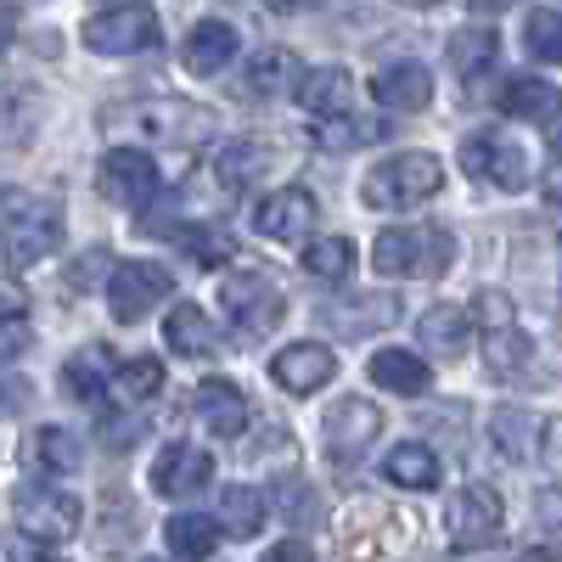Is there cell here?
Here are the masks:
<instances>
[{
    "label": "cell",
    "instance_id": "f907efd6",
    "mask_svg": "<svg viewBox=\"0 0 562 562\" xmlns=\"http://www.w3.org/2000/svg\"><path fill=\"white\" fill-rule=\"evenodd\" d=\"M259 7H270V12H304V7H315V0H259Z\"/></svg>",
    "mask_w": 562,
    "mask_h": 562
},
{
    "label": "cell",
    "instance_id": "d4e9b609",
    "mask_svg": "<svg viewBox=\"0 0 562 562\" xmlns=\"http://www.w3.org/2000/svg\"><path fill=\"white\" fill-rule=\"evenodd\" d=\"M270 169H276L270 140H225V147L214 153V180L225 186V192H243V186L265 180Z\"/></svg>",
    "mask_w": 562,
    "mask_h": 562
},
{
    "label": "cell",
    "instance_id": "d590c367",
    "mask_svg": "<svg viewBox=\"0 0 562 562\" xmlns=\"http://www.w3.org/2000/svg\"><path fill=\"white\" fill-rule=\"evenodd\" d=\"M484 349H490V371H495V378H524V371L535 366V344L518 333V326L484 333Z\"/></svg>",
    "mask_w": 562,
    "mask_h": 562
},
{
    "label": "cell",
    "instance_id": "e0dca14e",
    "mask_svg": "<svg viewBox=\"0 0 562 562\" xmlns=\"http://www.w3.org/2000/svg\"><path fill=\"white\" fill-rule=\"evenodd\" d=\"M237 29L231 23H220V18H203V23H192L186 29V40H180V63H186V74H198V79H214V74H225L231 68V57H237Z\"/></svg>",
    "mask_w": 562,
    "mask_h": 562
},
{
    "label": "cell",
    "instance_id": "f546056e",
    "mask_svg": "<svg viewBox=\"0 0 562 562\" xmlns=\"http://www.w3.org/2000/svg\"><path fill=\"white\" fill-rule=\"evenodd\" d=\"M113 366H119V360H113V349H108V344H85V349L63 366V389H68L74 400H85V405H90V400H97V394L108 389Z\"/></svg>",
    "mask_w": 562,
    "mask_h": 562
},
{
    "label": "cell",
    "instance_id": "d6986e66",
    "mask_svg": "<svg viewBox=\"0 0 562 562\" xmlns=\"http://www.w3.org/2000/svg\"><path fill=\"white\" fill-rule=\"evenodd\" d=\"M371 97H378V108L389 113H422L434 102V79L422 63H389L371 74Z\"/></svg>",
    "mask_w": 562,
    "mask_h": 562
},
{
    "label": "cell",
    "instance_id": "1f68e13d",
    "mask_svg": "<svg viewBox=\"0 0 562 562\" xmlns=\"http://www.w3.org/2000/svg\"><path fill=\"white\" fill-rule=\"evenodd\" d=\"M383 479L400 484V490H439V456L428 445H400L383 456Z\"/></svg>",
    "mask_w": 562,
    "mask_h": 562
},
{
    "label": "cell",
    "instance_id": "9c48e42d",
    "mask_svg": "<svg viewBox=\"0 0 562 562\" xmlns=\"http://www.w3.org/2000/svg\"><path fill=\"white\" fill-rule=\"evenodd\" d=\"M169 293H175V276L158 259H124L108 276V310L119 326H135L140 315H153Z\"/></svg>",
    "mask_w": 562,
    "mask_h": 562
},
{
    "label": "cell",
    "instance_id": "60d3db41",
    "mask_svg": "<svg viewBox=\"0 0 562 562\" xmlns=\"http://www.w3.org/2000/svg\"><path fill=\"white\" fill-rule=\"evenodd\" d=\"M467 321L484 326V333H501V326H518V310H512V299L501 288H484L473 304H467Z\"/></svg>",
    "mask_w": 562,
    "mask_h": 562
},
{
    "label": "cell",
    "instance_id": "c3c4849f",
    "mask_svg": "<svg viewBox=\"0 0 562 562\" xmlns=\"http://www.w3.org/2000/svg\"><path fill=\"white\" fill-rule=\"evenodd\" d=\"M102 265H108V254H102V248H97V254H85V259L74 265V288H85L90 276H102Z\"/></svg>",
    "mask_w": 562,
    "mask_h": 562
},
{
    "label": "cell",
    "instance_id": "ab89813d",
    "mask_svg": "<svg viewBox=\"0 0 562 562\" xmlns=\"http://www.w3.org/2000/svg\"><path fill=\"white\" fill-rule=\"evenodd\" d=\"M180 248L192 254L198 265H225V259H237V237H231V231H214V225L180 231Z\"/></svg>",
    "mask_w": 562,
    "mask_h": 562
},
{
    "label": "cell",
    "instance_id": "484cf974",
    "mask_svg": "<svg viewBox=\"0 0 562 562\" xmlns=\"http://www.w3.org/2000/svg\"><path fill=\"white\" fill-rule=\"evenodd\" d=\"M164 344L180 355V360H203L220 349V333H214V321L198 310V304H175L169 321H164Z\"/></svg>",
    "mask_w": 562,
    "mask_h": 562
},
{
    "label": "cell",
    "instance_id": "7c38bea8",
    "mask_svg": "<svg viewBox=\"0 0 562 562\" xmlns=\"http://www.w3.org/2000/svg\"><path fill=\"white\" fill-rule=\"evenodd\" d=\"M85 45L97 57H135L158 45V18L147 7H108L85 23Z\"/></svg>",
    "mask_w": 562,
    "mask_h": 562
},
{
    "label": "cell",
    "instance_id": "7bdbcfd3",
    "mask_svg": "<svg viewBox=\"0 0 562 562\" xmlns=\"http://www.w3.org/2000/svg\"><path fill=\"white\" fill-rule=\"evenodd\" d=\"M540 456H546V467L562 479V416H551V422H540Z\"/></svg>",
    "mask_w": 562,
    "mask_h": 562
},
{
    "label": "cell",
    "instance_id": "603a6c76",
    "mask_svg": "<svg viewBox=\"0 0 562 562\" xmlns=\"http://www.w3.org/2000/svg\"><path fill=\"white\" fill-rule=\"evenodd\" d=\"M366 378L378 383L383 394H405V400H416V394H428V389H434L428 360L411 355V349H378V355L366 360Z\"/></svg>",
    "mask_w": 562,
    "mask_h": 562
},
{
    "label": "cell",
    "instance_id": "74e56055",
    "mask_svg": "<svg viewBox=\"0 0 562 562\" xmlns=\"http://www.w3.org/2000/svg\"><path fill=\"white\" fill-rule=\"evenodd\" d=\"M304 276L315 281H349L355 276V243L349 237H321L304 248Z\"/></svg>",
    "mask_w": 562,
    "mask_h": 562
},
{
    "label": "cell",
    "instance_id": "ba28073f",
    "mask_svg": "<svg viewBox=\"0 0 562 562\" xmlns=\"http://www.w3.org/2000/svg\"><path fill=\"white\" fill-rule=\"evenodd\" d=\"M97 192L119 209H135V214H147L164 192V175L158 164L140 153V147H113L102 164H97Z\"/></svg>",
    "mask_w": 562,
    "mask_h": 562
},
{
    "label": "cell",
    "instance_id": "d6a6232c",
    "mask_svg": "<svg viewBox=\"0 0 562 562\" xmlns=\"http://www.w3.org/2000/svg\"><path fill=\"white\" fill-rule=\"evenodd\" d=\"M445 57H450L456 79H479V74L501 57V34H495V29H456Z\"/></svg>",
    "mask_w": 562,
    "mask_h": 562
},
{
    "label": "cell",
    "instance_id": "4dcf8cb0",
    "mask_svg": "<svg viewBox=\"0 0 562 562\" xmlns=\"http://www.w3.org/2000/svg\"><path fill=\"white\" fill-rule=\"evenodd\" d=\"M164 540L180 562H209L214 546H220V524L203 518V512H175V518L164 524Z\"/></svg>",
    "mask_w": 562,
    "mask_h": 562
},
{
    "label": "cell",
    "instance_id": "8d00e7d4",
    "mask_svg": "<svg viewBox=\"0 0 562 562\" xmlns=\"http://www.w3.org/2000/svg\"><path fill=\"white\" fill-rule=\"evenodd\" d=\"M293 52H281V45H270V52H259L254 63H248V74H243V90L248 97H276V90H288V79H293Z\"/></svg>",
    "mask_w": 562,
    "mask_h": 562
},
{
    "label": "cell",
    "instance_id": "44dd1931",
    "mask_svg": "<svg viewBox=\"0 0 562 562\" xmlns=\"http://www.w3.org/2000/svg\"><path fill=\"white\" fill-rule=\"evenodd\" d=\"M293 97L310 119H338L355 102V79H349V68H304L293 79Z\"/></svg>",
    "mask_w": 562,
    "mask_h": 562
},
{
    "label": "cell",
    "instance_id": "816d5d0a",
    "mask_svg": "<svg viewBox=\"0 0 562 562\" xmlns=\"http://www.w3.org/2000/svg\"><path fill=\"white\" fill-rule=\"evenodd\" d=\"M518 562H562V551H551V546H535V551H524Z\"/></svg>",
    "mask_w": 562,
    "mask_h": 562
},
{
    "label": "cell",
    "instance_id": "f6af8a7d",
    "mask_svg": "<svg viewBox=\"0 0 562 562\" xmlns=\"http://www.w3.org/2000/svg\"><path fill=\"white\" fill-rule=\"evenodd\" d=\"M23 405H29V383L0 371V416H12V411H23Z\"/></svg>",
    "mask_w": 562,
    "mask_h": 562
},
{
    "label": "cell",
    "instance_id": "db71d44e",
    "mask_svg": "<svg viewBox=\"0 0 562 562\" xmlns=\"http://www.w3.org/2000/svg\"><path fill=\"white\" fill-rule=\"evenodd\" d=\"M400 7H439V0H400Z\"/></svg>",
    "mask_w": 562,
    "mask_h": 562
},
{
    "label": "cell",
    "instance_id": "5bb4252c",
    "mask_svg": "<svg viewBox=\"0 0 562 562\" xmlns=\"http://www.w3.org/2000/svg\"><path fill=\"white\" fill-rule=\"evenodd\" d=\"M338 378V355L326 349V344H288L276 360H270V383L281 394H321L326 383Z\"/></svg>",
    "mask_w": 562,
    "mask_h": 562
},
{
    "label": "cell",
    "instance_id": "4316f807",
    "mask_svg": "<svg viewBox=\"0 0 562 562\" xmlns=\"http://www.w3.org/2000/svg\"><path fill=\"white\" fill-rule=\"evenodd\" d=\"M265 518H270V501L254 490V484H225L220 490V535H231V540H254L259 529H265Z\"/></svg>",
    "mask_w": 562,
    "mask_h": 562
},
{
    "label": "cell",
    "instance_id": "6da1fadb",
    "mask_svg": "<svg viewBox=\"0 0 562 562\" xmlns=\"http://www.w3.org/2000/svg\"><path fill=\"white\" fill-rule=\"evenodd\" d=\"M102 130L135 135L140 147H198V140L214 135V113L180 97H140V102H108Z\"/></svg>",
    "mask_w": 562,
    "mask_h": 562
},
{
    "label": "cell",
    "instance_id": "5b68a950",
    "mask_svg": "<svg viewBox=\"0 0 562 562\" xmlns=\"http://www.w3.org/2000/svg\"><path fill=\"white\" fill-rule=\"evenodd\" d=\"M12 524H18V535L34 540V546H68V540L79 535V524H85V506H79V495H68V490L23 484V490L12 495Z\"/></svg>",
    "mask_w": 562,
    "mask_h": 562
},
{
    "label": "cell",
    "instance_id": "30bf717a",
    "mask_svg": "<svg viewBox=\"0 0 562 562\" xmlns=\"http://www.w3.org/2000/svg\"><path fill=\"white\" fill-rule=\"evenodd\" d=\"M501 524H506V506L490 484H461L450 512H445V529H450V546L456 551H484L501 540Z\"/></svg>",
    "mask_w": 562,
    "mask_h": 562
},
{
    "label": "cell",
    "instance_id": "f5cc1de1",
    "mask_svg": "<svg viewBox=\"0 0 562 562\" xmlns=\"http://www.w3.org/2000/svg\"><path fill=\"white\" fill-rule=\"evenodd\" d=\"M473 7H501V12H506V7H512V0H473Z\"/></svg>",
    "mask_w": 562,
    "mask_h": 562
},
{
    "label": "cell",
    "instance_id": "f35d334b",
    "mask_svg": "<svg viewBox=\"0 0 562 562\" xmlns=\"http://www.w3.org/2000/svg\"><path fill=\"white\" fill-rule=\"evenodd\" d=\"M524 52L535 63H562V12L557 7H535L524 18Z\"/></svg>",
    "mask_w": 562,
    "mask_h": 562
},
{
    "label": "cell",
    "instance_id": "bcb514c9",
    "mask_svg": "<svg viewBox=\"0 0 562 562\" xmlns=\"http://www.w3.org/2000/svg\"><path fill=\"white\" fill-rule=\"evenodd\" d=\"M265 562H315V551H310L304 540H281V546L265 551Z\"/></svg>",
    "mask_w": 562,
    "mask_h": 562
},
{
    "label": "cell",
    "instance_id": "7402d4cb",
    "mask_svg": "<svg viewBox=\"0 0 562 562\" xmlns=\"http://www.w3.org/2000/svg\"><path fill=\"white\" fill-rule=\"evenodd\" d=\"M562 108L557 97V85L540 79V74H506L501 79V113L506 119H518V124H551Z\"/></svg>",
    "mask_w": 562,
    "mask_h": 562
},
{
    "label": "cell",
    "instance_id": "836d02e7",
    "mask_svg": "<svg viewBox=\"0 0 562 562\" xmlns=\"http://www.w3.org/2000/svg\"><path fill=\"white\" fill-rule=\"evenodd\" d=\"M40 124V97L23 85H0V147H23Z\"/></svg>",
    "mask_w": 562,
    "mask_h": 562
},
{
    "label": "cell",
    "instance_id": "b9f144b4",
    "mask_svg": "<svg viewBox=\"0 0 562 562\" xmlns=\"http://www.w3.org/2000/svg\"><path fill=\"white\" fill-rule=\"evenodd\" d=\"M29 344H34V326H29V315H0V366L18 360Z\"/></svg>",
    "mask_w": 562,
    "mask_h": 562
},
{
    "label": "cell",
    "instance_id": "ffe728a7",
    "mask_svg": "<svg viewBox=\"0 0 562 562\" xmlns=\"http://www.w3.org/2000/svg\"><path fill=\"white\" fill-rule=\"evenodd\" d=\"M23 467L40 473V479H74L85 467V445L68 428H34L23 439Z\"/></svg>",
    "mask_w": 562,
    "mask_h": 562
},
{
    "label": "cell",
    "instance_id": "ac0fdd59",
    "mask_svg": "<svg viewBox=\"0 0 562 562\" xmlns=\"http://www.w3.org/2000/svg\"><path fill=\"white\" fill-rule=\"evenodd\" d=\"M400 299L394 293H366V299H338V304H321V321L333 326L338 338H366V333H389L400 321Z\"/></svg>",
    "mask_w": 562,
    "mask_h": 562
},
{
    "label": "cell",
    "instance_id": "8992f818",
    "mask_svg": "<svg viewBox=\"0 0 562 562\" xmlns=\"http://www.w3.org/2000/svg\"><path fill=\"white\" fill-rule=\"evenodd\" d=\"M220 304H225V321L237 338H270L281 315H288V299H281V288L270 276L259 270H231L220 281Z\"/></svg>",
    "mask_w": 562,
    "mask_h": 562
},
{
    "label": "cell",
    "instance_id": "f1b7e54d",
    "mask_svg": "<svg viewBox=\"0 0 562 562\" xmlns=\"http://www.w3.org/2000/svg\"><path fill=\"white\" fill-rule=\"evenodd\" d=\"M108 394H119L130 411H140L147 400L164 394V360H153V355L119 360V366H113V378H108Z\"/></svg>",
    "mask_w": 562,
    "mask_h": 562
},
{
    "label": "cell",
    "instance_id": "cb8c5ba5",
    "mask_svg": "<svg viewBox=\"0 0 562 562\" xmlns=\"http://www.w3.org/2000/svg\"><path fill=\"white\" fill-rule=\"evenodd\" d=\"M416 338L428 355L439 360H461L473 349V321H467V304H434L428 315L416 321Z\"/></svg>",
    "mask_w": 562,
    "mask_h": 562
},
{
    "label": "cell",
    "instance_id": "9f6ffc18",
    "mask_svg": "<svg viewBox=\"0 0 562 562\" xmlns=\"http://www.w3.org/2000/svg\"><path fill=\"white\" fill-rule=\"evenodd\" d=\"M557 259H562V243H557Z\"/></svg>",
    "mask_w": 562,
    "mask_h": 562
},
{
    "label": "cell",
    "instance_id": "2e32d148",
    "mask_svg": "<svg viewBox=\"0 0 562 562\" xmlns=\"http://www.w3.org/2000/svg\"><path fill=\"white\" fill-rule=\"evenodd\" d=\"M192 411L214 439H243L248 434V394L231 378H203L198 394H192Z\"/></svg>",
    "mask_w": 562,
    "mask_h": 562
},
{
    "label": "cell",
    "instance_id": "681fc988",
    "mask_svg": "<svg viewBox=\"0 0 562 562\" xmlns=\"http://www.w3.org/2000/svg\"><path fill=\"white\" fill-rule=\"evenodd\" d=\"M12 34H18V18H12V7H7V0H0V52L12 45Z\"/></svg>",
    "mask_w": 562,
    "mask_h": 562
},
{
    "label": "cell",
    "instance_id": "8fae6325",
    "mask_svg": "<svg viewBox=\"0 0 562 562\" xmlns=\"http://www.w3.org/2000/svg\"><path fill=\"white\" fill-rule=\"evenodd\" d=\"M378 434H383V411L371 405L366 394H344L333 411L321 416V445H326L333 461H360Z\"/></svg>",
    "mask_w": 562,
    "mask_h": 562
},
{
    "label": "cell",
    "instance_id": "4fadbf2b",
    "mask_svg": "<svg viewBox=\"0 0 562 562\" xmlns=\"http://www.w3.org/2000/svg\"><path fill=\"white\" fill-rule=\"evenodd\" d=\"M321 220V203L304 192V186H276L270 198H259L254 209V231L265 243H304Z\"/></svg>",
    "mask_w": 562,
    "mask_h": 562
},
{
    "label": "cell",
    "instance_id": "ee69618b",
    "mask_svg": "<svg viewBox=\"0 0 562 562\" xmlns=\"http://www.w3.org/2000/svg\"><path fill=\"white\" fill-rule=\"evenodd\" d=\"M0 315H29V293L18 276H0Z\"/></svg>",
    "mask_w": 562,
    "mask_h": 562
},
{
    "label": "cell",
    "instance_id": "52a82bcc",
    "mask_svg": "<svg viewBox=\"0 0 562 562\" xmlns=\"http://www.w3.org/2000/svg\"><path fill=\"white\" fill-rule=\"evenodd\" d=\"M461 164L473 169L479 180L501 186V192H524L535 186V153L524 147L512 130H484V135H467L461 147Z\"/></svg>",
    "mask_w": 562,
    "mask_h": 562
},
{
    "label": "cell",
    "instance_id": "7a4b0ae2",
    "mask_svg": "<svg viewBox=\"0 0 562 562\" xmlns=\"http://www.w3.org/2000/svg\"><path fill=\"white\" fill-rule=\"evenodd\" d=\"M439 186H445V164L434 153H394L378 169H366L360 198L378 214H400V209H416V203L439 198Z\"/></svg>",
    "mask_w": 562,
    "mask_h": 562
},
{
    "label": "cell",
    "instance_id": "9a60e30c",
    "mask_svg": "<svg viewBox=\"0 0 562 562\" xmlns=\"http://www.w3.org/2000/svg\"><path fill=\"white\" fill-rule=\"evenodd\" d=\"M209 479H214L209 450L186 445V439L164 445V450H158V461H153V490H158L164 501H186V495H198V490H209Z\"/></svg>",
    "mask_w": 562,
    "mask_h": 562
},
{
    "label": "cell",
    "instance_id": "7dc6e473",
    "mask_svg": "<svg viewBox=\"0 0 562 562\" xmlns=\"http://www.w3.org/2000/svg\"><path fill=\"white\" fill-rule=\"evenodd\" d=\"M7 562H63V557H52V546H34V540L18 535V546L7 551Z\"/></svg>",
    "mask_w": 562,
    "mask_h": 562
},
{
    "label": "cell",
    "instance_id": "e575fe53",
    "mask_svg": "<svg viewBox=\"0 0 562 562\" xmlns=\"http://www.w3.org/2000/svg\"><path fill=\"white\" fill-rule=\"evenodd\" d=\"M389 124H360L355 113H338V119H315L310 124V140L321 153H355V147H366V140H378Z\"/></svg>",
    "mask_w": 562,
    "mask_h": 562
},
{
    "label": "cell",
    "instance_id": "3957f363",
    "mask_svg": "<svg viewBox=\"0 0 562 562\" xmlns=\"http://www.w3.org/2000/svg\"><path fill=\"white\" fill-rule=\"evenodd\" d=\"M456 259V237L439 225H389L378 243H371V270L378 276H445Z\"/></svg>",
    "mask_w": 562,
    "mask_h": 562
},
{
    "label": "cell",
    "instance_id": "11a10c76",
    "mask_svg": "<svg viewBox=\"0 0 562 562\" xmlns=\"http://www.w3.org/2000/svg\"><path fill=\"white\" fill-rule=\"evenodd\" d=\"M113 7H140V0H113Z\"/></svg>",
    "mask_w": 562,
    "mask_h": 562
},
{
    "label": "cell",
    "instance_id": "277c9868",
    "mask_svg": "<svg viewBox=\"0 0 562 562\" xmlns=\"http://www.w3.org/2000/svg\"><path fill=\"white\" fill-rule=\"evenodd\" d=\"M63 243V209L45 203V198H0V254L12 265H40L52 259Z\"/></svg>",
    "mask_w": 562,
    "mask_h": 562
},
{
    "label": "cell",
    "instance_id": "83f0119b",
    "mask_svg": "<svg viewBox=\"0 0 562 562\" xmlns=\"http://www.w3.org/2000/svg\"><path fill=\"white\" fill-rule=\"evenodd\" d=\"M490 445L506 456V461H535L540 456V416L518 411V405H501L490 416Z\"/></svg>",
    "mask_w": 562,
    "mask_h": 562
}]
</instances>
